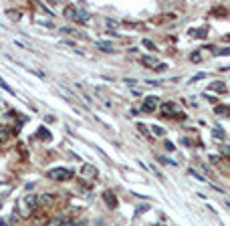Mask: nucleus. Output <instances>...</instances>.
<instances>
[{
    "label": "nucleus",
    "mask_w": 230,
    "mask_h": 226,
    "mask_svg": "<svg viewBox=\"0 0 230 226\" xmlns=\"http://www.w3.org/2000/svg\"><path fill=\"white\" fill-rule=\"evenodd\" d=\"M156 107H158V97H148L145 103H143V111H150L151 113Z\"/></svg>",
    "instance_id": "nucleus-4"
},
{
    "label": "nucleus",
    "mask_w": 230,
    "mask_h": 226,
    "mask_svg": "<svg viewBox=\"0 0 230 226\" xmlns=\"http://www.w3.org/2000/svg\"><path fill=\"white\" fill-rule=\"evenodd\" d=\"M143 45L148 46V49H153V43H151V41H143Z\"/></svg>",
    "instance_id": "nucleus-14"
},
{
    "label": "nucleus",
    "mask_w": 230,
    "mask_h": 226,
    "mask_svg": "<svg viewBox=\"0 0 230 226\" xmlns=\"http://www.w3.org/2000/svg\"><path fill=\"white\" fill-rule=\"evenodd\" d=\"M55 200H57V198H55L53 194H45V196H41V198H38V204H43V206H51Z\"/></svg>",
    "instance_id": "nucleus-7"
},
{
    "label": "nucleus",
    "mask_w": 230,
    "mask_h": 226,
    "mask_svg": "<svg viewBox=\"0 0 230 226\" xmlns=\"http://www.w3.org/2000/svg\"><path fill=\"white\" fill-rule=\"evenodd\" d=\"M139 61H141V65H145L148 69H156V67H158V61H156V56H141Z\"/></svg>",
    "instance_id": "nucleus-5"
},
{
    "label": "nucleus",
    "mask_w": 230,
    "mask_h": 226,
    "mask_svg": "<svg viewBox=\"0 0 230 226\" xmlns=\"http://www.w3.org/2000/svg\"><path fill=\"white\" fill-rule=\"evenodd\" d=\"M151 131H153L156 135H163V133H166V131H163L161 127H158V125H156V127H151Z\"/></svg>",
    "instance_id": "nucleus-12"
},
{
    "label": "nucleus",
    "mask_w": 230,
    "mask_h": 226,
    "mask_svg": "<svg viewBox=\"0 0 230 226\" xmlns=\"http://www.w3.org/2000/svg\"><path fill=\"white\" fill-rule=\"evenodd\" d=\"M83 174H85V176H95V168H89V166H85V168H83Z\"/></svg>",
    "instance_id": "nucleus-11"
},
{
    "label": "nucleus",
    "mask_w": 230,
    "mask_h": 226,
    "mask_svg": "<svg viewBox=\"0 0 230 226\" xmlns=\"http://www.w3.org/2000/svg\"><path fill=\"white\" fill-rule=\"evenodd\" d=\"M103 200L109 204L111 208H115V206H117V200H115V196H113L111 192H105V194H103Z\"/></svg>",
    "instance_id": "nucleus-8"
},
{
    "label": "nucleus",
    "mask_w": 230,
    "mask_h": 226,
    "mask_svg": "<svg viewBox=\"0 0 230 226\" xmlns=\"http://www.w3.org/2000/svg\"><path fill=\"white\" fill-rule=\"evenodd\" d=\"M166 149H170V151H172V149H176V147H174L172 141H168V143H166Z\"/></svg>",
    "instance_id": "nucleus-13"
},
{
    "label": "nucleus",
    "mask_w": 230,
    "mask_h": 226,
    "mask_svg": "<svg viewBox=\"0 0 230 226\" xmlns=\"http://www.w3.org/2000/svg\"><path fill=\"white\" fill-rule=\"evenodd\" d=\"M97 46H99L101 51H105V53H111V51H113L111 43H103V41H99V43H97Z\"/></svg>",
    "instance_id": "nucleus-9"
},
{
    "label": "nucleus",
    "mask_w": 230,
    "mask_h": 226,
    "mask_svg": "<svg viewBox=\"0 0 230 226\" xmlns=\"http://www.w3.org/2000/svg\"><path fill=\"white\" fill-rule=\"evenodd\" d=\"M163 69H166V65H158V67H156V71H158V73H161Z\"/></svg>",
    "instance_id": "nucleus-15"
},
{
    "label": "nucleus",
    "mask_w": 230,
    "mask_h": 226,
    "mask_svg": "<svg viewBox=\"0 0 230 226\" xmlns=\"http://www.w3.org/2000/svg\"><path fill=\"white\" fill-rule=\"evenodd\" d=\"M38 137H43V139H45V141H48V139H51V133H48V131H46L45 127H41V129H38Z\"/></svg>",
    "instance_id": "nucleus-10"
},
{
    "label": "nucleus",
    "mask_w": 230,
    "mask_h": 226,
    "mask_svg": "<svg viewBox=\"0 0 230 226\" xmlns=\"http://www.w3.org/2000/svg\"><path fill=\"white\" fill-rule=\"evenodd\" d=\"M161 113H163L166 117H170V113H174V115H182V111H180L174 103H163V105H161Z\"/></svg>",
    "instance_id": "nucleus-3"
},
{
    "label": "nucleus",
    "mask_w": 230,
    "mask_h": 226,
    "mask_svg": "<svg viewBox=\"0 0 230 226\" xmlns=\"http://www.w3.org/2000/svg\"><path fill=\"white\" fill-rule=\"evenodd\" d=\"M46 176L55 182H67V180L73 178V172H71V170H65V168H57V170H51Z\"/></svg>",
    "instance_id": "nucleus-2"
},
{
    "label": "nucleus",
    "mask_w": 230,
    "mask_h": 226,
    "mask_svg": "<svg viewBox=\"0 0 230 226\" xmlns=\"http://www.w3.org/2000/svg\"><path fill=\"white\" fill-rule=\"evenodd\" d=\"M36 206H38V198H36L35 194H28V196H24L22 200H20V208H22V212H20V214H30V212L35 210Z\"/></svg>",
    "instance_id": "nucleus-1"
},
{
    "label": "nucleus",
    "mask_w": 230,
    "mask_h": 226,
    "mask_svg": "<svg viewBox=\"0 0 230 226\" xmlns=\"http://www.w3.org/2000/svg\"><path fill=\"white\" fill-rule=\"evenodd\" d=\"M65 16L71 18V20H77V18H79V10L73 8V6H67V8H65Z\"/></svg>",
    "instance_id": "nucleus-6"
}]
</instances>
